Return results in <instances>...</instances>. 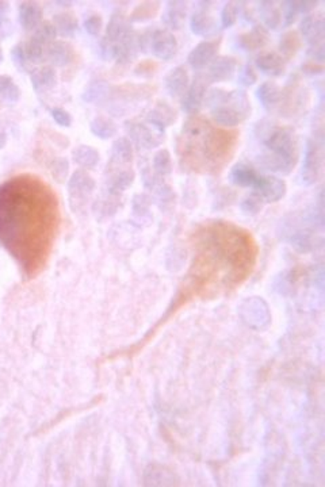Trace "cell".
<instances>
[{"label": "cell", "mask_w": 325, "mask_h": 487, "mask_svg": "<svg viewBox=\"0 0 325 487\" xmlns=\"http://www.w3.org/2000/svg\"><path fill=\"white\" fill-rule=\"evenodd\" d=\"M258 258V247L248 231L228 222L199 227L193 236V261L162 324L194 300L216 299L225 295L251 275Z\"/></svg>", "instance_id": "cell-1"}, {"label": "cell", "mask_w": 325, "mask_h": 487, "mask_svg": "<svg viewBox=\"0 0 325 487\" xmlns=\"http://www.w3.org/2000/svg\"><path fill=\"white\" fill-rule=\"evenodd\" d=\"M57 227V200L45 184L21 178L0 189V242L28 275L45 265Z\"/></svg>", "instance_id": "cell-2"}, {"label": "cell", "mask_w": 325, "mask_h": 487, "mask_svg": "<svg viewBox=\"0 0 325 487\" xmlns=\"http://www.w3.org/2000/svg\"><path fill=\"white\" fill-rule=\"evenodd\" d=\"M261 142L264 152L260 156L259 162L266 169L289 173L298 160L297 141L292 130L271 126L263 133Z\"/></svg>", "instance_id": "cell-3"}, {"label": "cell", "mask_w": 325, "mask_h": 487, "mask_svg": "<svg viewBox=\"0 0 325 487\" xmlns=\"http://www.w3.org/2000/svg\"><path fill=\"white\" fill-rule=\"evenodd\" d=\"M140 52H149L159 60L169 61L178 52V41L175 35L168 30L158 29L154 32H145L138 35Z\"/></svg>", "instance_id": "cell-4"}, {"label": "cell", "mask_w": 325, "mask_h": 487, "mask_svg": "<svg viewBox=\"0 0 325 487\" xmlns=\"http://www.w3.org/2000/svg\"><path fill=\"white\" fill-rule=\"evenodd\" d=\"M127 131L130 138L138 148L154 149L164 141L165 129L151 121H129L127 122Z\"/></svg>", "instance_id": "cell-5"}, {"label": "cell", "mask_w": 325, "mask_h": 487, "mask_svg": "<svg viewBox=\"0 0 325 487\" xmlns=\"http://www.w3.org/2000/svg\"><path fill=\"white\" fill-rule=\"evenodd\" d=\"M210 80L207 79V76H201L198 75L194 79V82L189 86L186 94L182 97V110L186 114H196L207 94V86H209Z\"/></svg>", "instance_id": "cell-6"}, {"label": "cell", "mask_w": 325, "mask_h": 487, "mask_svg": "<svg viewBox=\"0 0 325 487\" xmlns=\"http://www.w3.org/2000/svg\"><path fill=\"white\" fill-rule=\"evenodd\" d=\"M220 42L221 39H206L199 42L189 53L187 63L195 70H201L206 68L214 60L220 48Z\"/></svg>", "instance_id": "cell-7"}, {"label": "cell", "mask_w": 325, "mask_h": 487, "mask_svg": "<svg viewBox=\"0 0 325 487\" xmlns=\"http://www.w3.org/2000/svg\"><path fill=\"white\" fill-rule=\"evenodd\" d=\"M322 160H323V155H322L320 146L317 145L316 141L308 140L305 146V153H304V162H302V179L306 183L316 182L322 168Z\"/></svg>", "instance_id": "cell-8"}, {"label": "cell", "mask_w": 325, "mask_h": 487, "mask_svg": "<svg viewBox=\"0 0 325 487\" xmlns=\"http://www.w3.org/2000/svg\"><path fill=\"white\" fill-rule=\"evenodd\" d=\"M298 30L301 32L302 38H305V41L310 46L322 45L324 41L325 35L324 17L320 14L319 15H313V14L305 15L299 22Z\"/></svg>", "instance_id": "cell-9"}, {"label": "cell", "mask_w": 325, "mask_h": 487, "mask_svg": "<svg viewBox=\"0 0 325 487\" xmlns=\"http://www.w3.org/2000/svg\"><path fill=\"white\" fill-rule=\"evenodd\" d=\"M190 86V76L183 65L172 68L164 79V87L171 97H182Z\"/></svg>", "instance_id": "cell-10"}, {"label": "cell", "mask_w": 325, "mask_h": 487, "mask_svg": "<svg viewBox=\"0 0 325 487\" xmlns=\"http://www.w3.org/2000/svg\"><path fill=\"white\" fill-rule=\"evenodd\" d=\"M237 70V60L229 56H220L209 64L207 79L210 83H221L230 80Z\"/></svg>", "instance_id": "cell-11"}, {"label": "cell", "mask_w": 325, "mask_h": 487, "mask_svg": "<svg viewBox=\"0 0 325 487\" xmlns=\"http://www.w3.org/2000/svg\"><path fill=\"white\" fill-rule=\"evenodd\" d=\"M45 59L52 66H66L75 60L73 46L66 41H53L45 50Z\"/></svg>", "instance_id": "cell-12"}, {"label": "cell", "mask_w": 325, "mask_h": 487, "mask_svg": "<svg viewBox=\"0 0 325 487\" xmlns=\"http://www.w3.org/2000/svg\"><path fill=\"white\" fill-rule=\"evenodd\" d=\"M254 187L259 191L260 196L268 202H277L286 193V183L272 176H259Z\"/></svg>", "instance_id": "cell-13"}, {"label": "cell", "mask_w": 325, "mask_h": 487, "mask_svg": "<svg viewBox=\"0 0 325 487\" xmlns=\"http://www.w3.org/2000/svg\"><path fill=\"white\" fill-rule=\"evenodd\" d=\"M255 65L261 73L271 77H279L286 70V60L281 55L274 52L261 53L257 57Z\"/></svg>", "instance_id": "cell-14"}, {"label": "cell", "mask_w": 325, "mask_h": 487, "mask_svg": "<svg viewBox=\"0 0 325 487\" xmlns=\"http://www.w3.org/2000/svg\"><path fill=\"white\" fill-rule=\"evenodd\" d=\"M187 17V3L186 1H168L162 12V22L167 28L179 30L183 28Z\"/></svg>", "instance_id": "cell-15"}, {"label": "cell", "mask_w": 325, "mask_h": 487, "mask_svg": "<svg viewBox=\"0 0 325 487\" xmlns=\"http://www.w3.org/2000/svg\"><path fill=\"white\" fill-rule=\"evenodd\" d=\"M131 30L133 29L130 26L129 21L125 18V15L121 12H115L111 15L107 23L103 39L111 45H115L120 41H122Z\"/></svg>", "instance_id": "cell-16"}, {"label": "cell", "mask_w": 325, "mask_h": 487, "mask_svg": "<svg viewBox=\"0 0 325 487\" xmlns=\"http://www.w3.org/2000/svg\"><path fill=\"white\" fill-rule=\"evenodd\" d=\"M209 4L210 3H206V6H209ZM206 6L199 7L194 14L192 15L190 28H192V32H194L195 35L210 37V35L217 32V23L214 21V18L210 17L206 12V10H207Z\"/></svg>", "instance_id": "cell-17"}, {"label": "cell", "mask_w": 325, "mask_h": 487, "mask_svg": "<svg viewBox=\"0 0 325 487\" xmlns=\"http://www.w3.org/2000/svg\"><path fill=\"white\" fill-rule=\"evenodd\" d=\"M18 21L25 30H35L42 23V8L34 1L19 3Z\"/></svg>", "instance_id": "cell-18"}, {"label": "cell", "mask_w": 325, "mask_h": 487, "mask_svg": "<svg viewBox=\"0 0 325 487\" xmlns=\"http://www.w3.org/2000/svg\"><path fill=\"white\" fill-rule=\"evenodd\" d=\"M32 90L37 94L46 93L56 86L57 73L53 66H41L34 69L30 75Z\"/></svg>", "instance_id": "cell-19"}, {"label": "cell", "mask_w": 325, "mask_h": 487, "mask_svg": "<svg viewBox=\"0 0 325 487\" xmlns=\"http://www.w3.org/2000/svg\"><path fill=\"white\" fill-rule=\"evenodd\" d=\"M255 95H257V99L259 100L260 104L268 111L274 110L282 100V91H281L279 86L274 82L261 83L257 88Z\"/></svg>", "instance_id": "cell-20"}, {"label": "cell", "mask_w": 325, "mask_h": 487, "mask_svg": "<svg viewBox=\"0 0 325 487\" xmlns=\"http://www.w3.org/2000/svg\"><path fill=\"white\" fill-rule=\"evenodd\" d=\"M268 41V34L263 26H254L248 32L237 37L236 45L243 50H257L263 48Z\"/></svg>", "instance_id": "cell-21"}, {"label": "cell", "mask_w": 325, "mask_h": 487, "mask_svg": "<svg viewBox=\"0 0 325 487\" xmlns=\"http://www.w3.org/2000/svg\"><path fill=\"white\" fill-rule=\"evenodd\" d=\"M258 178H259V175L257 173V171L244 162L236 164L230 169V173H229L230 182L236 186H240V187H250V186L254 187Z\"/></svg>", "instance_id": "cell-22"}, {"label": "cell", "mask_w": 325, "mask_h": 487, "mask_svg": "<svg viewBox=\"0 0 325 487\" xmlns=\"http://www.w3.org/2000/svg\"><path fill=\"white\" fill-rule=\"evenodd\" d=\"M131 159H133V145H131L129 138H127V137L117 138L111 145L110 165L129 164Z\"/></svg>", "instance_id": "cell-23"}, {"label": "cell", "mask_w": 325, "mask_h": 487, "mask_svg": "<svg viewBox=\"0 0 325 487\" xmlns=\"http://www.w3.org/2000/svg\"><path fill=\"white\" fill-rule=\"evenodd\" d=\"M113 93H114L113 86H110L109 83H106L103 80H97V82H93L91 84H89V87L84 90L83 100L87 103H93V104L103 103L113 95Z\"/></svg>", "instance_id": "cell-24"}, {"label": "cell", "mask_w": 325, "mask_h": 487, "mask_svg": "<svg viewBox=\"0 0 325 487\" xmlns=\"http://www.w3.org/2000/svg\"><path fill=\"white\" fill-rule=\"evenodd\" d=\"M176 118H178L176 111H175L169 104H167L165 102L158 103V104L149 111V114L147 115V120H148V121L160 125L164 129H165L167 126H171V125L176 121Z\"/></svg>", "instance_id": "cell-25"}, {"label": "cell", "mask_w": 325, "mask_h": 487, "mask_svg": "<svg viewBox=\"0 0 325 487\" xmlns=\"http://www.w3.org/2000/svg\"><path fill=\"white\" fill-rule=\"evenodd\" d=\"M259 17L267 29H277L282 22V14L279 7L274 1H260L258 3Z\"/></svg>", "instance_id": "cell-26"}, {"label": "cell", "mask_w": 325, "mask_h": 487, "mask_svg": "<svg viewBox=\"0 0 325 487\" xmlns=\"http://www.w3.org/2000/svg\"><path fill=\"white\" fill-rule=\"evenodd\" d=\"M90 130L99 140H110L114 135H117L118 128L111 118L104 115H98L91 121Z\"/></svg>", "instance_id": "cell-27"}, {"label": "cell", "mask_w": 325, "mask_h": 487, "mask_svg": "<svg viewBox=\"0 0 325 487\" xmlns=\"http://www.w3.org/2000/svg\"><path fill=\"white\" fill-rule=\"evenodd\" d=\"M52 23L57 32V35H62L64 38L72 37L77 30V18L71 14V12H62L56 14L52 19Z\"/></svg>", "instance_id": "cell-28"}, {"label": "cell", "mask_w": 325, "mask_h": 487, "mask_svg": "<svg viewBox=\"0 0 325 487\" xmlns=\"http://www.w3.org/2000/svg\"><path fill=\"white\" fill-rule=\"evenodd\" d=\"M99 152L90 145H79L72 151V159L84 168H94L99 162Z\"/></svg>", "instance_id": "cell-29"}, {"label": "cell", "mask_w": 325, "mask_h": 487, "mask_svg": "<svg viewBox=\"0 0 325 487\" xmlns=\"http://www.w3.org/2000/svg\"><path fill=\"white\" fill-rule=\"evenodd\" d=\"M301 49V38L297 32H286L279 39V50L281 53L290 59Z\"/></svg>", "instance_id": "cell-30"}, {"label": "cell", "mask_w": 325, "mask_h": 487, "mask_svg": "<svg viewBox=\"0 0 325 487\" xmlns=\"http://www.w3.org/2000/svg\"><path fill=\"white\" fill-rule=\"evenodd\" d=\"M0 97L10 103H17L21 97V90L12 77L0 75Z\"/></svg>", "instance_id": "cell-31"}, {"label": "cell", "mask_w": 325, "mask_h": 487, "mask_svg": "<svg viewBox=\"0 0 325 487\" xmlns=\"http://www.w3.org/2000/svg\"><path fill=\"white\" fill-rule=\"evenodd\" d=\"M56 37H57V32L53 26L52 22L49 21H44L35 30H34V34H32V39L39 42L41 45H44L45 48H48L49 44H52L53 41H56Z\"/></svg>", "instance_id": "cell-32"}, {"label": "cell", "mask_w": 325, "mask_h": 487, "mask_svg": "<svg viewBox=\"0 0 325 487\" xmlns=\"http://www.w3.org/2000/svg\"><path fill=\"white\" fill-rule=\"evenodd\" d=\"M159 11V3H142L134 8V11L130 15L129 22H145L151 18H155V15Z\"/></svg>", "instance_id": "cell-33"}, {"label": "cell", "mask_w": 325, "mask_h": 487, "mask_svg": "<svg viewBox=\"0 0 325 487\" xmlns=\"http://www.w3.org/2000/svg\"><path fill=\"white\" fill-rule=\"evenodd\" d=\"M154 168L160 175H168L172 172V159L167 149H160L154 156Z\"/></svg>", "instance_id": "cell-34"}, {"label": "cell", "mask_w": 325, "mask_h": 487, "mask_svg": "<svg viewBox=\"0 0 325 487\" xmlns=\"http://www.w3.org/2000/svg\"><path fill=\"white\" fill-rule=\"evenodd\" d=\"M24 45H25L26 59L29 63L37 64V63L42 61V59L45 57V50H46V48L44 45L34 41L32 38H30L28 42H25Z\"/></svg>", "instance_id": "cell-35"}, {"label": "cell", "mask_w": 325, "mask_h": 487, "mask_svg": "<svg viewBox=\"0 0 325 487\" xmlns=\"http://www.w3.org/2000/svg\"><path fill=\"white\" fill-rule=\"evenodd\" d=\"M237 17H239V7L236 6V3L229 1L221 10V26H223V29L232 28L236 23Z\"/></svg>", "instance_id": "cell-36"}, {"label": "cell", "mask_w": 325, "mask_h": 487, "mask_svg": "<svg viewBox=\"0 0 325 487\" xmlns=\"http://www.w3.org/2000/svg\"><path fill=\"white\" fill-rule=\"evenodd\" d=\"M258 82V75L250 64H244L239 68L237 83L243 87H251Z\"/></svg>", "instance_id": "cell-37"}, {"label": "cell", "mask_w": 325, "mask_h": 487, "mask_svg": "<svg viewBox=\"0 0 325 487\" xmlns=\"http://www.w3.org/2000/svg\"><path fill=\"white\" fill-rule=\"evenodd\" d=\"M10 55H11L12 63L15 64L17 68H19V69H25V68H26V65H28L29 61H28V59H26L25 45H24L22 42L14 45L12 49H11V52H10Z\"/></svg>", "instance_id": "cell-38"}, {"label": "cell", "mask_w": 325, "mask_h": 487, "mask_svg": "<svg viewBox=\"0 0 325 487\" xmlns=\"http://www.w3.org/2000/svg\"><path fill=\"white\" fill-rule=\"evenodd\" d=\"M83 28L84 30L89 32L90 35H94L97 37L102 32V28H103V19L100 15H91L89 18L84 19L83 22Z\"/></svg>", "instance_id": "cell-39"}, {"label": "cell", "mask_w": 325, "mask_h": 487, "mask_svg": "<svg viewBox=\"0 0 325 487\" xmlns=\"http://www.w3.org/2000/svg\"><path fill=\"white\" fill-rule=\"evenodd\" d=\"M50 115L55 120V122L63 128H69L72 125V117L64 108L55 107L50 110Z\"/></svg>", "instance_id": "cell-40"}, {"label": "cell", "mask_w": 325, "mask_h": 487, "mask_svg": "<svg viewBox=\"0 0 325 487\" xmlns=\"http://www.w3.org/2000/svg\"><path fill=\"white\" fill-rule=\"evenodd\" d=\"M292 10L295 11V14H310L316 7H317V1H292Z\"/></svg>", "instance_id": "cell-41"}, {"label": "cell", "mask_w": 325, "mask_h": 487, "mask_svg": "<svg viewBox=\"0 0 325 487\" xmlns=\"http://www.w3.org/2000/svg\"><path fill=\"white\" fill-rule=\"evenodd\" d=\"M261 200H263V198L260 195H252L243 203V209L245 211H248V213L250 211L251 213H257L258 210L261 209Z\"/></svg>", "instance_id": "cell-42"}, {"label": "cell", "mask_w": 325, "mask_h": 487, "mask_svg": "<svg viewBox=\"0 0 325 487\" xmlns=\"http://www.w3.org/2000/svg\"><path fill=\"white\" fill-rule=\"evenodd\" d=\"M308 56L312 57L313 63H317V64H323L324 63L325 53H324V45H316V46H310L309 50H308Z\"/></svg>", "instance_id": "cell-43"}, {"label": "cell", "mask_w": 325, "mask_h": 487, "mask_svg": "<svg viewBox=\"0 0 325 487\" xmlns=\"http://www.w3.org/2000/svg\"><path fill=\"white\" fill-rule=\"evenodd\" d=\"M302 72L306 73V75H310V76H315V75H322L324 72V66L322 64H317V63H313V61H308L305 64L301 66Z\"/></svg>", "instance_id": "cell-44"}, {"label": "cell", "mask_w": 325, "mask_h": 487, "mask_svg": "<svg viewBox=\"0 0 325 487\" xmlns=\"http://www.w3.org/2000/svg\"><path fill=\"white\" fill-rule=\"evenodd\" d=\"M52 171H53V175L57 176L59 172H62V176H65L68 173V168H69V164H68V160L64 159V157H59L57 160L53 162V165H52Z\"/></svg>", "instance_id": "cell-45"}, {"label": "cell", "mask_w": 325, "mask_h": 487, "mask_svg": "<svg viewBox=\"0 0 325 487\" xmlns=\"http://www.w3.org/2000/svg\"><path fill=\"white\" fill-rule=\"evenodd\" d=\"M8 10H10L8 3L7 1H0V17H6Z\"/></svg>", "instance_id": "cell-46"}, {"label": "cell", "mask_w": 325, "mask_h": 487, "mask_svg": "<svg viewBox=\"0 0 325 487\" xmlns=\"http://www.w3.org/2000/svg\"><path fill=\"white\" fill-rule=\"evenodd\" d=\"M57 4H63L65 7H68V6L72 4V3H69V1H57Z\"/></svg>", "instance_id": "cell-47"}, {"label": "cell", "mask_w": 325, "mask_h": 487, "mask_svg": "<svg viewBox=\"0 0 325 487\" xmlns=\"http://www.w3.org/2000/svg\"><path fill=\"white\" fill-rule=\"evenodd\" d=\"M3 59H4V56H3V50H1V48H0V64L3 63Z\"/></svg>", "instance_id": "cell-48"}]
</instances>
